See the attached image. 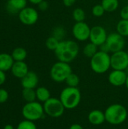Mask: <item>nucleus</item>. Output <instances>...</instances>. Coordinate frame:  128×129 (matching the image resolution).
Masks as SVG:
<instances>
[{
    "mask_svg": "<svg viewBox=\"0 0 128 129\" xmlns=\"http://www.w3.org/2000/svg\"><path fill=\"white\" fill-rule=\"evenodd\" d=\"M54 54L59 61L69 63L78 57L79 45L75 41L63 39L60 42L59 45L54 51Z\"/></svg>",
    "mask_w": 128,
    "mask_h": 129,
    "instance_id": "f257e3e1",
    "label": "nucleus"
},
{
    "mask_svg": "<svg viewBox=\"0 0 128 129\" xmlns=\"http://www.w3.org/2000/svg\"><path fill=\"white\" fill-rule=\"evenodd\" d=\"M106 121L111 125H120L127 118V110L121 104L110 105L104 112Z\"/></svg>",
    "mask_w": 128,
    "mask_h": 129,
    "instance_id": "f03ea898",
    "label": "nucleus"
},
{
    "mask_svg": "<svg viewBox=\"0 0 128 129\" xmlns=\"http://www.w3.org/2000/svg\"><path fill=\"white\" fill-rule=\"evenodd\" d=\"M81 99L79 89L75 87H66L60 93V100L63 104L65 109L72 110L77 107Z\"/></svg>",
    "mask_w": 128,
    "mask_h": 129,
    "instance_id": "7ed1b4c3",
    "label": "nucleus"
},
{
    "mask_svg": "<svg viewBox=\"0 0 128 129\" xmlns=\"http://www.w3.org/2000/svg\"><path fill=\"white\" fill-rule=\"evenodd\" d=\"M91 70L97 73L103 74L106 73L111 67V57L109 53H106L101 51H98L91 58Z\"/></svg>",
    "mask_w": 128,
    "mask_h": 129,
    "instance_id": "20e7f679",
    "label": "nucleus"
},
{
    "mask_svg": "<svg viewBox=\"0 0 128 129\" xmlns=\"http://www.w3.org/2000/svg\"><path fill=\"white\" fill-rule=\"evenodd\" d=\"M45 114L43 106L38 101L26 103L22 108V115L25 119L37 121L41 119Z\"/></svg>",
    "mask_w": 128,
    "mask_h": 129,
    "instance_id": "39448f33",
    "label": "nucleus"
},
{
    "mask_svg": "<svg viewBox=\"0 0 128 129\" xmlns=\"http://www.w3.org/2000/svg\"><path fill=\"white\" fill-rule=\"evenodd\" d=\"M72 73V70L69 63L59 60L52 65L50 70L51 77L56 82H65Z\"/></svg>",
    "mask_w": 128,
    "mask_h": 129,
    "instance_id": "423d86ee",
    "label": "nucleus"
},
{
    "mask_svg": "<svg viewBox=\"0 0 128 129\" xmlns=\"http://www.w3.org/2000/svg\"><path fill=\"white\" fill-rule=\"evenodd\" d=\"M45 113L52 118L60 117L65 110V107L60 99L51 98L44 103L43 105Z\"/></svg>",
    "mask_w": 128,
    "mask_h": 129,
    "instance_id": "0eeeda50",
    "label": "nucleus"
},
{
    "mask_svg": "<svg viewBox=\"0 0 128 129\" xmlns=\"http://www.w3.org/2000/svg\"><path fill=\"white\" fill-rule=\"evenodd\" d=\"M106 44L107 45L109 52L115 53L124 50L125 46L124 37L120 35L118 33H112L108 35Z\"/></svg>",
    "mask_w": 128,
    "mask_h": 129,
    "instance_id": "6e6552de",
    "label": "nucleus"
},
{
    "mask_svg": "<svg viewBox=\"0 0 128 129\" xmlns=\"http://www.w3.org/2000/svg\"><path fill=\"white\" fill-rule=\"evenodd\" d=\"M111 67L117 70H126L128 68V54L127 51L122 50L112 53Z\"/></svg>",
    "mask_w": 128,
    "mask_h": 129,
    "instance_id": "1a4fd4ad",
    "label": "nucleus"
},
{
    "mask_svg": "<svg viewBox=\"0 0 128 129\" xmlns=\"http://www.w3.org/2000/svg\"><path fill=\"white\" fill-rule=\"evenodd\" d=\"M38 12L32 7H26L18 13L20 21L26 26L34 25L38 20Z\"/></svg>",
    "mask_w": 128,
    "mask_h": 129,
    "instance_id": "9d476101",
    "label": "nucleus"
},
{
    "mask_svg": "<svg viewBox=\"0 0 128 129\" xmlns=\"http://www.w3.org/2000/svg\"><path fill=\"white\" fill-rule=\"evenodd\" d=\"M91 27L89 25L83 22H76L72 29V33L74 38L78 42H85L89 39L91 33Z\"/></svg>",
    "mask_w": 128,
    "mask_h": 129,
    "instance_id": "9b49d317",
    "label": "nucleus"
},
{
    "mask_svg": "<svg viewBox=\"0 0 128 129\" xmlns=\"http://www.w3.org/2000/svg\"><path fill=\"white\" fill-rule=\"evenodd\" d=\"M108 34L106 29L102 26H94L91 29L89 40L98 47L104 44L106 41Z\"/></svg>",
    "mask_w": 128,
    "mask_h": 129,
    "instance_id": "f8f14e48",
    "label": "nucleus"
},
{
    "mask_svg": "<svg viewBox=\"0 0 128 129\" xmlns=\"http://www.w3.org/2000/svg\"><path fill=\"white\" fill-rule=\"evenodd\" d=\"M127 77V73L125 70H113L109 75L108 79L111 85L113 86L119 87L125 85Z\"/></svg>",
    "mask_w": 128,
    "mask_h": 129,
    "instance_id": "ddd939ff",
    "label": "nucleus"
},
{
    "mask_svg": "<svg viewBox=\"0 0 128 129\" xmlns=\"http://www.w3.org/2000/svg\"><path fill=\"white\" fill-rule=\"evenodd\" d=\"M38 84V76L33 71H29L28 73L21 79V85L23 88L35 89Z\"/></svg>",
    "mask_w": 128,
    "mask_h": 129,
    "instance_id": "4468645a",
    "label": "nucleus"
},
{
    "mask_svg": "<svg viewBox=\"0 0 128 129\" xmlns=\"http://www.w3.org/2000/svg\"><path fill=\"white\" fill-rule=\"evenodd\" d=\"M11 71L14 77L21 79L28 73L29 67L25 61H14Z\"/></svg>",
    "mask_w": 128,
    "mask_h": 129,
    "instance_id": "2eb2a0df",
    "label": "nucleus"
},
{
    "mask_svg": "<svg viewBox=\"0 0 128 129\" xmlns=\"http://www.w3.org/2000/svg\"><path fill=\"white\" fill-rule=\"evenodd\" d=\"M27 0H8L6 9L10 14L19 13L27 6Z\"/></svg>",
    "mask_w": 128,
    "mask_h": 129,
    "instance_id": "dca6fc26",
    "label": "nucleus"
},
{
    "mask_svg": "<svg viewBox=\"0 0 128 129\" xmlns=\"http://www.w3.org/2000/svg\"><path fill=\"white\" fill-rule=\"evenodd\" d=\"M88 121L94 125H100L106 121L105 113L99 110H92L88 114Z\"/></svg>",
    "mask_w": 128,
    "mask_h": 129,
    "instance_id": "f3484780",
    "label": "nucleus"
},
{
    "mask_svg": "<svg viewBox=\"0 0 128 129\" xmlns=\"http://www.w3.org/2000/svg\"><path fill=\"white\" fill-rule=\"evenodd\" d=\"M14 60L11 56L8 53H0V70L7 72L11 70Z\"/></svg>",
    "mask_w": 128,
    "mask_h": 129,
    "instance_id": "a211bd4d",
    "label": "nucleus"
},
{
    "mask_svg": "<svg viewBox=\"0 0 128 129\" xmlns=\"http://www.w3.org/2000/svg\"><path fill=\"white\" fill-rule=\"evenodd\" d=\"M106 12L112 13L115 11L119 7L118 0H102L101 3Z\"/></svg>",
    "mask_w": 128,
    "mask_h": 129,
    "instance_id": "6ab92c4d",
    "label": "nucleus"
},
{
    "mask_svg": "<svg viewBox=\"0 0 128 129\" xmlns=\"http://www.w3.org/2000/svg\"><path fill=\"white\" fill-rule=\"evenodd\" d=\"M36 93V99L39 102L45 103L49 98H51V93L50 91L45 87H38L35 90Z\"/></svg>",
    "mask_w": 128,
    "mask_h": 129,
    "instance_id": "aec40b11",
    "label": "nucleus"
},
{
    "mask_svg": "<svg viewBox=\"0 0 128 129\" xmlns=\"http://www.w3.org/2000/svg\"><path fill=\"white\" fill-rule=\"evenodd\" d=\"M11 56L14 61H24L27 57V51L22 47H17L13 50Z\"/></svg>",
    "mask_w": 128,
    "mask_h": 129,
    "instance_id": "412c9836",
    "label": "nucleus"
},
{
    "mask_svg": "<svg viewBox=\"0 0 128 129\" xmlns=\"http://www.w3.org/2000/svg\"><path fill=\"white\" fill-rule=\"evenodd\" d=\"M98 48L99 47L97 45H96L95 44H94L92 42H89L84 46L83 50H82L83 54L87 57L91 58L99 51Z\"/></svg>",
    "mask_w": 128,
    "mask_h": 129,
    "instance_id": "4be33fe9",
    "label": "nucleus"
},
{
    "mask_svg": "<svg viewBox=\"0 0 128 129\" xmlns=\"http://www.w3.org/2000/svg\"><path fill=\"white\" fill-rule=\"evenodd\" d=\"M117 33L124 37H128V20L121 19L116 26Z\"/></svg>",
    "mask_w": 128,
    "mask_h": 129,
    "instance_id": "5701e85b",
    "label": "nucleus"
},
{
    "mask_svg": "<svg viewBox=\"0 0 128 129\" xmlns=\"http://www.w3.org/2000/svg\"><path fill=\"white\" fill-rule=\"evenodd\" d=\"M22 96L26 103L35 101L36 93L35 90L32 88H23L22 91Z\"/></svg>",
    "mask_w": 128,
    "mask_h": 129,
    "instance_id": "b1692460",
    "label": "nucleus"
},
{
    "mask_svg": "<svg viewBox=\"0 0 128 129\" xmlns=\"http://www.w3.org/2000/svg\"><path fill=\"white\" fill-rule=\"evenodd\" d=\"M86 17L85 11L81 8H76L72 11V18L76 22H83L84 21Z\"/></svg>",
    "mask_w": 128,
    "mask_h": 129,
    "instance_id": "393cba45",
    "label": "nucleus"
},
{
    "mask_svg": "<svg viewBox=\"0 0 128 129\" xmlns=\"http://www.w3.org/2000/svg\"><path fill=\"white\" fill-rule=\"evenodd\" d=\"M65 82L66 83V85L69 87H75V88H77L78 85L80 83V79H79V76L77 74H75L74 73H72L67 77V79H66Z\"/></svg>",
    "mask_w": 128,
    "mask_h": 129,
    "instance_id": "a878e982",
    "label": "nucleus"
},
{
    "mask_svg": "<svg viewBox=\"0 0 128 129\" xmlns=\"http://www.w3.org/2000/svg\"><path fill=\"white\" fill-rule=\"evenodd\" d=\"M60 42V41H59L57 39H56L55 37L51 36H49L46 39V41H45V46H46V48L48 50L54 51L57 49V46L59 45Z\"/></svg>",
    "mask_w": 128,
    "mask_h": 129,
    "instance_id": "bb28decb",
    "label": "nucleus"
},
{
    "mask_svg": "<svg viewBox=\"0 0 128 129\" xmlns=\"http://www.w3.org/2000/svg\"><path fill=\"white\" fill-rule=\"evenodd\" d=\"M52 36L55 37L56 39H57L59 41H62L63 40L65 36H66V31L65 29L63 26H57L56 27H54L52 30Z\"/></svg>",
    "mask_w": 128,
    "mask_h": 129,
    "instance_id": "cd10ccee",
    "label": "nucleus"
},
{
    "mask_svg": "<svg viewBox=\"0 0 128 129\" xmlns=\"http://www.w3.org/2000/svg\"><path fill=\"white\" fill-rule=\"evenodd\" d=\"M17 129H37V127L34 122L24 119L19 122L17 126Z\"/></svg>",
    "mask_w": 128,
    "mask_h": 129,
    "instance_id": "c85d7f7f",
    "label": "nucleus"
},
{
    "mask_svg": "<svg viewBox=\"0 0 128 129\" xmlns=\"http://www.w3.org/2000/svg\"><path fill=\"white\" fill-rule=\"evenodd\" d=\"M91 12H92V14L94 17H102L105 14L106 11H105V10H104V8H103V7L102 6L101 4H97V5H95L92 8Z\"/></svg>",
    "mask_w": 128,
    "mask_h": 129,
    "instance_id": "c756f323",
    "label": "nucleus"
},
{
    "mask_svg": "<svg viewBox=\"0 0 128 129\" xmlns=\"http://www.w3.org/2000/svg\"><path fill=\"white\" fill-rule=\"evenodd\" d=\"M9 98V94L7 90L4 88H0V104L5 103Z\"/></svg>",
    "mask_w": 128,
    "mask_h": 129,
    "instance_id": "7c9ffc66",
    "label": "nucleus"
},
{
    "mask_svg": "<svg viewBox=\"0 0 128 129\" xmlns=\"http://www.w3.org/2000/svg\"><path fill=\"white\" fill-rule=\"evenodd\" d=\"M38 5V8L40 11H45L48 9L49 8V3L46 1V0H43L41 1L39 4L37 5Z\"/></svg>",
    "mask_w": 128,
    "mask_h": 129,
    "instance_id": "2f4dec72",
    "label": "nucleus"
},
{
    "mask_svg": "<svg viewBox=\"0 0 128 129\" xmlns=\"http://www.w3.org/2000/svg\"><path fill=\"white\" fill-rule=\"evenodd\" d=\"M120 17L123 20H128V5L124 6L120 11Z\"/></svg>",
    "mask_w": 128,
    "mask_h": 129,
    "instance_id": "473e14b6",
    "label": "nucleus"
},
{
    "mask_svg": "<svg viewBox=\"0 0 128 129\" xmlns=\"http://www.w3.org/2000/svg\"><path fill=\"white\" fill-rule=\"evenodd\" d=\"M76 0H63V4L66 8H70L75 5Z\"/></svg>",
    "mask_w": 128,
    "mask_h": 129,
    "instance_id": "72a5a7b5",
    "label": "nucleus"
},
{
    "mask_svg": "<svg viewBox=\"0 0 128 129\" xmlns=\"http://www.w3.org/2000/svg\"><path fill=\"white\" fill-rule=\"evenodd\" d=\"M6 81V74L5 72L0 70V86L2 85Z\"/></svg>",
    "mask_w": 128,
    "mask_h": 129,
    "instance_id": "f704fd0d",
    "label": "nucleus"
},
{
    "mask_svg": "<svg viewBox=\"0 0 128 129\" xmlns=\"http://www.w3.org/2000/svg\"><path fill=\"white\" fill-rule=\"evenodd\" d=\"M99 48H100V51H103V52H106V53H109V48H108L107 45L106 44V42H105L104 44H103L102 45H100Z\"/></svg>",
    "mask_w": 128,
    "mask_h": 129,
    "instance_id": "c9c22d12",
    "label": "nucleus"
},
{
    "mask_svg": "<svg viewBox=\"0 0 128 129\" xmlns=\"http://www.w3.org/2000/svg\"><path fill=\"white\" fill-rule=\"evenodd\" d=\"M69 129H83V128L79 124H73L69 127Z\"/></svg>",
    "mask_w": 128,
    "mask_h": 129,
    "instance_id": "e433bc0d",
    "label": "nucleus"
},
{
    "mask_svg": "<svg viewBox=\"0 0 128 129\" xmlns=\"http://www.w3.org/2000/svg\"><path fill=\"white\" fill-rule=\"evenodd\" d=\"M29 2H30V3H32V4H33V5H38V4H39L41 1H43V0H27Z\"/></svg>",
    "mask_w": 128,
    "mask_h": 129,
    "instance_id": "4c0bfd02",
    "label": "nucleus"
},
{
    "mask_svg": "<svg viewBox=\"0 0 128 129\" xmlns=\"http://www.w3.org/2000/svg\"><path fill=\"white\" fill-rule=\"evenodd\" d=\"M3 129H14V127H13V125H11V124H7V125H5L4 126V128Z\"/></svg>",
    "mask_w": 128,
    "mask_h": 129,
    "instance_id": "58836bf2",
    "label": "nucleus"
},
{
    "mask_svg": "<svg viewBox=\"0 0 128 129\" xmlns=\"http://www.w3.org/2000/svg\"><path fill=\"white\" fill-rule=\"evenodd\" d=\"M125 85H126V87L127 88V89H128V74H127V80H126V83H125Z\"/></svg>",
    "mask_w": 128,
    "mask_h": 129,
    "instance_id": "ea45409f",
    "label": "nucleus"
},
{
    "mask_svg": "<svg viewBox=\"0 0 128 129\" xmlns=\"http://www.w3.org/2000/svg\"><path fill=\"white\" fill-rule=\"evenodd\" d=\"M127 54H128V50H127Z\"/></svg>",
    "mask_w": 128,
    "mask_h": 129,
    "instance_id": "a19ab883",
    "label": "nucleus"
}]
</instances>
